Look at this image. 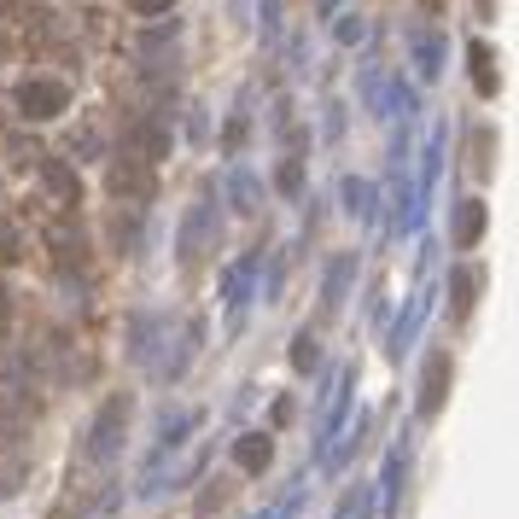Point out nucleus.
Wrapping results in <instances>:
<instances>
[{
  "mask_svg": "<svg viewBox=\"0 0 519 519\" xmlns=\"http://www.w3.org/2000/svg\"><path fill=\"white\" fill-rule=\"evenodd\" d=\"M18 105H24V117H35V123H41V117H59V111H65V82H41V76H35V82L18 88Z\"/></svg>",
  "mask_w": 519,
  "mask_h": 519,
  "instance_id": "1",
  "label": "nucleus"
},
{
  "mask_svg": "<svg viewBox=\"0 0 519 519\" xmlns=\"http://www.w3.org/2000/svg\"><path fill=\"white\" fill-rule=\"evenodd\" d=\"M444 374H450V356L438 350V356L426 362V385H420V415H438V403H444Z\"/></svg>",
  "mask_w": 519,
  "mask_h": 519,
  "instance_id": "2",
  "label": "nucleus"
},
{
  "mask_svg": "<svg viewBox=\"0 0 519 519\" xmlns=\"http://www.w3.org/2000/svg\"><path fill=\"white\" fill-rule=\"evenodd\" d=\"M117 420H129V403H105L100 426H94V444H88L94 455H111V450H117Z\"/></svg>",
  "mask_w": 519,
  "mask_h": 519,
  "instance_id": "3",
  "label": "nucleus"
},
{
  "mask_svg": "<svg viewBox=\"0 0 519 519\" xmlns=\"http://www.w3.org/2000/svg\"><path fill=\"white\" fill-rule=\"evenodd\" d=\"M111 187H117V193H129V199H146V187H152V181H146L140 164H117V170H111Z\"/></svg>",
  "mask_w": 519,
  "mask_h": 519,
  "instance_id": "4",
  "label": "nucleus"
},
{
  "mask_svg": "<svg viewBox=\"0 0 519 519\" xmlns=\"http://www.w3.org/2000/svg\"><path fill=\"white\" fill-rule=\"evenodd\" d=\"M234 461H240L245 473H263V467H269V438H240Z\"/></svg>",
  "mask_w": 519,
  "mask_h": 519,
  "instance_id": "5",
  "label": "nucleus"
},
{
  "mask_svg": "<svg viewBox=\"0 0 519 519\" xmlns=\"http://www.w3.org/2000/svg\"><path fill=\"white\" fill-rule=\"evenodd\" d=\"M479 228H485V205H461V216H455V245H473Z\"/></svg>",
  "mask_w": 519,
  "mask_h": 519,
  "instance_id": "6",
  "label": "nucleus"
},
{
  "mask_svg": "<svg viewBox=\"0 0 519 519\" xmlns=\"http://www.w3.org/2000/svg\"><path fill=\"white\" fill-rule=\"evenodd\" d=\"M473 292H479V275H473V269H461V275H455V315L473 310Z\"/></svg>",
  "mask_w": 519,
  "mask_h": 519,
  "instance_id": "7",
  "label": "nucleus"
},
{
  "mask_svg": "<svg viewBox=\"0 0 519 519\" xmlns=\"http://www.w3.org/2000/svg\"><path fill=\"white\" fill-rule=\"evenodd\" d=\"M473 65H479V88L496 94V76H490V53H485V47H473Z\"/></svg>",
  "mask_w": 519,
  "mask_h": 519,
  "instance_id": "8",
  "label": "nucleus"
},
{
  "mask_svg": "<svg viewBox=\"0 0 519 519\" xmlns=\"http://www.w3.org/2000/svg\"><path fill=\"white\" fill-rule=\"evenodd\" d=\"M12 257H18V234L0 222V263H12Z\"/></svg>",
  "mask_w": 519,
  "mask_h": 519,
  "instance_id": "9",
  "label": "nucleus"
},
{
  "mask_svg": "<svg viewBox=\"0 0 519 519\" xmlns=\"http://www.w3.org/2000/svg\"><path fill=\"white\" fill-rule=\"evenodd\" d=\"M140 12H158V6H170V0H135Z\"/></svg>",
  "mask_w": 519,
  "mask_h": 519,
  "instance_id": "10",
  "label": "nucleus"
},
{
  "mask_svg": "<svg viewBox=\"0 0 519 519\" xmlns=\"http://www.w3.org/2000/svg\"><path fill=\"white\" fill-rule=\"evenodd\" d=\"M0 315H6V292H0Z\"/></svg>",
  "mask_w": 519,
  "mask_h": 519,
  "instance_id": "11",
  "label": "nucleus"
}]
</instances>
